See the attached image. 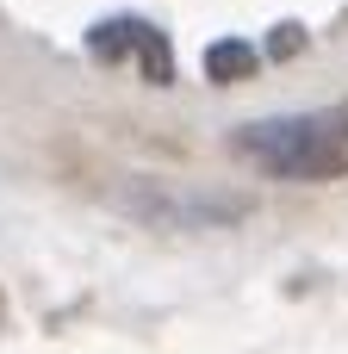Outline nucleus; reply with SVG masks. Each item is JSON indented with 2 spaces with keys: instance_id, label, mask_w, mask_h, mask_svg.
<instances>
[{
  "instance_id": "1",
  "label": "nucleus",
  "mask_w": 348,
  "mask_h": 354,
  "mask_svg": "<svg viewBox=\"0 0 348 354\" xmlns=\"http://www.w3.org/2000/svg\"><path fill=\"white\" fill-rule=\"evenodd\" d=\"M237 149L274 180H342L348 174V100L318 112H274L237 131Z\"/></svg>"
}]
</instances>
